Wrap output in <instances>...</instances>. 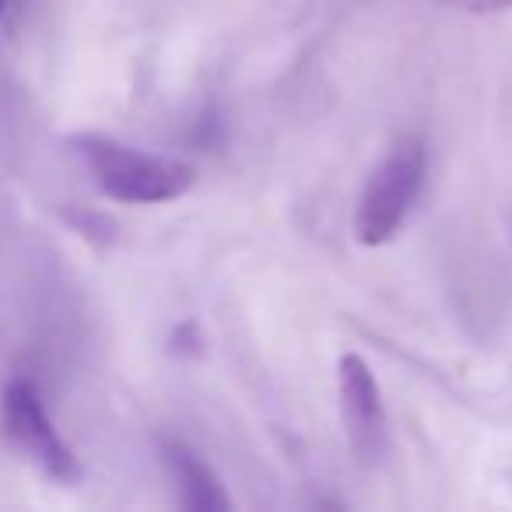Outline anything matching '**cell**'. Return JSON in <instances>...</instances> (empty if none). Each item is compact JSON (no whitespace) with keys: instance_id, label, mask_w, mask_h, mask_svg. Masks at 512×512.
Segmentation results:
<instances>
[{"instance_id":"7a4b0ae2","label":"cell","mask_w":512,"mask_h":512,"mask_svg":"<svg viewBox=\"0 0 512 512\" xmlns=\"http://www.w3.org/2000/svg\"><path fill=\"white\" fill-rule=\"evenodd\" d=\"M428 172V148L421 137L407 134L390 144L379 165L365 179L355 207V239L362 246H383L400 232L411 214Z\"/></svg>"},{"instance_id":"3957f363","label":"cell","mask_w":512,"mask_h":512,"mask_svg":"<svg viewBox=\"0 0 512 512\" xmlns=\"http://www.w3.org/2000/svg\"><path fill=\"white\" fill-rule=\"evenodd\" d=\"M0 414H4V428H8V439L18 446V453L32 463V467L43 470L50 481L74 484L81 477V463L71 453L60 432L53 428L50 414L43 407L39 390L29 379H11L4 386V400H0Z\"/></svg>"},{"instance_id":"8992f818","label":"cell","mask_w":512,"mask_h":512,"mask_svg":"<svg viewBox=\"0 0 512 512\" xmlns=\"http://www.w3.org/2000/svg\"><path fill=\"white\" fill-rule=\"evenodd\" d=\"M449 8L467 11V15H495V11H509L512 0H442Z\"/></svg>"},{"instance_id":"277c9868","label":"cell","mask_w":512,"mask_h":512,"mask_svg":"<svg viewBox=\"0 0 512 512\" xmlns=\"http://www.w3.org/2000/svg\"><path fill=\"white\" fill-rule=\"evenodd\" d=\"M337 397H341V421L351 453L358 456L362 467L383 463L386 446H390L383 393H379L372 365L355 351L341 355V362H337Z\"/></svg>"},{"instance_id":"6da1fadb","label":"cell","mask_w":512,"mask_h":512,"mask_svg":"<svg viewBox=\"0 0 512 512\" xmlns=\"http://www.w3.org/2000/svg\"><path fill=\"white\" fill-rule=\"evenodd\" d=\"M71 144L92 183L116 204H169L197 186V169L183 158L141 151L102 134H78Z\"/></svg>"},{"instance_id":"5b68a950","label":"cell","mask_w":512,"mask_h":512,"mask_svg":"<svg viewBox=\"0 0 512 512\" xmlns=\"http://www.w3.org/2000/svg\"><path fill=\"white\" fill-rule=\"evenodd\" d=\"M162 460H165V467H169L172 481H176L179 505H183V509H190V512L232 509V502H228L225 488H221V481L214 477V470L207 467L190 446H183V442H165Z\"/></svg>"},{"instance_id":"52a82bcc","label":"cell","mask_w":512,"mask_h":512,"mask_svg":"<svg viewBox=\"0 0 512 512\" xmlns=\"http://www.w3.org/2000/svg\"><path fill=\"white\" fill-rule=\"evenodd\" d=\"M4 8H8V0H0V15H4Z\"/></svg>"}]
</instances>
